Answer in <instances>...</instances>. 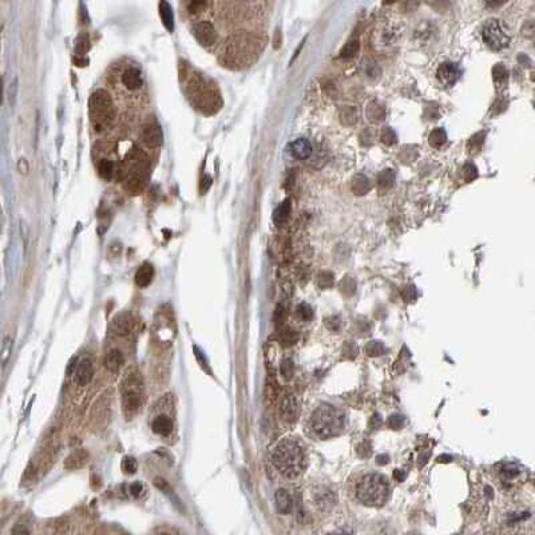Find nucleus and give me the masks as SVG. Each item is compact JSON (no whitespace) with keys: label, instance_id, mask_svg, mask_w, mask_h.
<instances>
[{"label":"nucleus","instance_id":"nucleus-1","mask_svg":"<svg viewBox=\"0 0 535 535\" xmlns=\"http://www.w3.org/2000/svg\"><path fill=\"white\" fill-rule=\"evenodd\" d=\"M274 467L286 478L299 476L306 467V456L301 444L294 439H283L272 452Z\"/></svg>","mask_w":535,"mask_h":535},{"label":"nucleus","instance_id":"nucleus-2","mask_svg":"<svg viewBox=\"0 0 535 535\" xmlns=\"http://www.w3.org/2000/svg\"><path fill=\"white\" fill-rule=\"evenodd\" d=\"M344 412L335 406L322 403L316 408L310 419V426L317 438L329 439L341 432L344 428Z\"/></svg>","mask_w":535,"mask_h":535},{"label":"nucleus","instance_id":"nucleus-3","mask_svg":"<svg viewBox=\"0 0 535 535\" xmlns=\"http://www.w3.org/2000/svg\"><path fill=\"white\" fill-rule=\"evenodd\" d=\"M356 497L365 506H383L390 498V484L387 478L377 472L364 475L356 484Z\"/></svg>","mask_w":535,"mask_h":535},{"label":"nucleus","instance_id":"nucleus-4","mask_svg":"<svg viewBox=\"0 0 535 535\" xmlns=\"http://www.w3.org/2000/svg\"><path fill=\"white\" fill-rule=\"evenodd\" d=\"M91 122L98 131H103L110 127L114 121V103L105 90H96L89 102Z\"/></svg>","mask_w":535,"mask_h":535},{"label":"nucleus","instance_id":"nucleus-5","mask_svg":"<svg viewBox=\"0 0 535 535\" xmlns=\"http://www.w3.org/2000/svg\"><path fill=\"white\" fill-rule=\"evenodd\" d=\"M149 167L150 160L143 151L134 149L130 154H127L123 169V174L126 176L127 182L126 187L134 192L141 190L144 185V178L147 176Z\"/></svg>","mask_w":535,"mask_h":535},{"label":"nucleus","instance_id":"nucleus-6","mask_svg":"<svg viewBox=\"0 0 535 535\" xmlns=\"http://www.w3.org/2000/svg\"><path fill=\"white\" fill-rule=\"evenodd\" d=\"M143 395V387L138 374L126 377L122 387V406L126 416H131L138 411Z\"/></svg>","mask_w":535,"mask_h":535},{"label":"nucleus","instance_id":"nucleus-7","mask_svg":"<svg viewBox=\"0 0 535 535\" xmlns=\"http://www.w3.org/2000/svg\"><path fill=\"white\" fill-rule=\"evenodd\" d=\"M483 40L492 50H502L507 47L511 40L508 27L500 20H488L482 30Z\"/></svg>","mask_w":535,"mask_h":535},{"label":"nucleus","instance_id":"nucleus-8","mask_svg":"<svg viewBox=\"0 0 535 535\" xmlns=\"http://www.w3.org/2000/svg\"><path fill=\"white\" fill-rule=\"evenodd\" d=\"M142 141L144 142L146 146L149 147H160L162 144V130H160V126L158 123L155 122H147L142 127Z\"/></svg>","mask_w":535,"mask_h":535},{"label":"nucleus","instance_id":"nucleus-9","mask_svg":"<svg viewBox=\"0 0 535 535\" xmlns=\"http://www.w3.org/2000/svg\"><path fill=\"white\" fill-rule=\"evenodd\" d=\"M193 32H194L196 39L202 46H212L215 42V39H217L215 30L212 26V23H209V21H199V23H197L194 26V28H193Z\"/></svg>","mask_w":535,"mask_h":535},{"label":"nucleus","instance_id":"nucleus-10","mask_svg":"<svg viewBox=\"0 0 535 535\" xmlns=\"http://www.w3.org/2000/svg\"><path fill=\"white\" fill-rule=\"evenodd\" d=\"M460 70L452 62H444L439 66L438 69V79L443 83L444 86H452L459 79Z\"/></svg>","mask_w":535,"mask_h":535},{"label":"nucleus","instance_id":"nucleus-11","mask_svg":"<svg viewBox=\"0 0 535 535\" xmlns=\"http://www.w3.org/2000/svg\"><path fill=\"white\" fill-rule=\"evenodd\" d=\"M92 377H94V367H92V363H91L89 358L80 360L78 365H76V371H75V381L79 385H82V387H85V385L90 383Z\"/></svg>","mask_w":535,"mask_h":535},{"label":"nucleus","instance_id":"nucleus-12","mask_svg":"<svg viewBox=\"0 0 535 535\" xmlns=\"http://www.w3.org/2000/svg\"><path fill=\"white\" fill-rule=\"evenodd\" d=\"M142 74L141 71L137 67H130L127 69L122 75V83L123 86L130 91L138 90L139 87L142 86Z\"/></svg>","mask_w":535,"mask_h":535},{"label":"nucleus","instance_id":"nucleus-13","mask_svg":"<svg viewBox=\"0 0 535 535\" xmlns=\"http://www.w3.org/2000/svg\"><path fill=\"white\" fill-rule=\"evenodd\" d=\"M280 411L283 415L284 420L286 422H294L297 417V401L293 395H285L281 400Z\"/></svg>","mask_w":535,"mask_h":535},{"label":"nucleus","instance_id":"nucleus-14","mask_svg":"<svg viewBox=\"0 0 535 535\" xmlns=\"http://www.w3.org/2000/svg\"><path fill=\"white\" fill-rule=\"evenodd\" d=\"M290 153L297 160H306L312 154V143L306 138H297L290 143Z\"/></svg>","mask_w":535,"mask_h":535},{"label":"nucleus","instance_id":"nucleus-15","mask_svg":"<svg viewBox=\"0 0 535 535\" xmlns=\"http://www.w3.org/2000/svg\"><path fill=\"white\" fill-rule=\"evenodd\" d=\"M131 328H133V317L128 313H121L112 321V331L115 332L118 336L128 335Z\"/></svg>","mask_w":535,"mask_h":535},{"label":"nucleus","instance_id":"nucleus-16","mask_svg":"<svg viewBox=\"0 0 535 535\" xmlns=\"http://www.w3.org/2000/svg\"><path fill=\"white\" fill-rule=\"evenodd\" d=\"M336 502V497L329 488L321 487L315 492V503L321 510H329Z\"/></svg>","mask_w":535,"mask_h":535},{"label":"nucleus","instance_id":"nucleus-17","mask_svg":"<svg viewBox=\"0 0 535 535\" xmlns=\"http://www.w3.org/2000/svg\"><path fill=\"white\" fill-rule=\"evenodd\" d=\"M153 277H154V268L149 262H144L135 273V283L141 288H146L150 285Z\"/></svg>","mask_w":535,"mask_h":535},{"label":"nucleus","instance_id":"nucleus-18","mask_svg":"<svg viewBox=\"0 0 535 535\" xmlns=\"http://www.w3.org/2000/svg\"><path fill=\"white\" fill-rule=\"evenodd\" d=\"M274 502H276V507H277V511L280 514H289L292 511V506H293V502H292V498L289 495V492L286 490H277L276 494H274Z\"/></svg>","mask_w":535,"mask_h":535},{"label":"nucleus","instance_id":"nucleus-19","mask_svg":"<svg viewBox=\"0 0 535 535\" xmlns=\"http://www.w3.org/2000/svg\"><path fill=\"white\" fill-rule=\"evenodd\" d=\"M151 429L154 431L157 435H160V436H167L170 435L171 431H173V422L169 416L166 415H160L157 416L151 423Z\"/></svg>","mask_w":535,"mask_h":535},{"label":"nucleus","instance_id":"nucleus-20","mask_svg":"<svg viewBox=\"0 0 535 535\" xmlns=\"http://www.w3.org/2000/svg\"><path fill=\"white\" fill-rule=\"evenodd\" d=\"M123 363H125V356L119 349H111L105 357V367L111 372L118 371L122 367Z\"/></svg>","mask_w":535,"mask_h":535},{"label":"nucleus","instance_id":"nucleus-21","mask_svg":"<svg viewBox=\"0 0 535 535\" xmlns=\"http://www.w3.org/2000/svg\"><path fill=\"white\" fill-rule=\"evenodd\" d=\"M86 462H87V454H86L83 449H78V451L72 452L66 459V462H64V468H67V470H76V468H80L82 465L85 464Z\"/></svg>","mask_w":535,"mask_h":535},{"label":"nucleus","instance_id":"nucleus-22","mask_svg":"<svg viewBox=\"0 0 535 535\" xmlns=\"http://www.w3.org/2000/svg\"><path fill=\"white\" fill-rule=\"evenodd\" d=\"M160 15L166 28L170 32L173 31L174 30V15H173V8L167 1L160 3Z\"/></svg>","mask_w":535,"mask_h":535},{"label":"nucleus","instance_id":"nucleus-23","mask_svg":"<svg viewBox=\"0 0 535 535\" xmlns=\"http://www.w3.org/2000/svg\"><path fill=\"white\" fill-rule=\"evenodd\" d=\"M289 213H290V201L285 199L281 205H278L276 210H274V213H273V221H274V224H285L289 218Z\"/></svg>","mask_w":535,"mask_h":535},{"label":"nucleus","instance_id":"nucleus-24","mask_svg":"<svg viewBox=\"0 0 535 535\" xmlns=\"http://www.w3.org/2000/svg\"><path fill=\"white\" fill-rule=\"evenodd\" d=\"M98 170H99V174H101L102 178H105L107 181H110L112 177H114V173H115L114 163L110 160H102L99 162V165H98Z\"/></svg>","mask_w":535,"mask_h":535},{"label":"nucleus","instance_id":"nucleus-25","mask_svg":"<svg viewBox=\"0 0 535 535\" xmlns=\"http://www.w3.org/2000/svg\"><path fill=\"white\" fill-rule=\"evenodd\" d=\"M428 141L433 147H440L447 142V134H446L443 128H435L432 133L429 134Z\"/></svg>","mask_w":535,"mask_h":535},{"label":"nucleus","instance_id":"nucleus-26","mask_svg":"<svg viewBox=\"0 0 535 535\" xmlns=\"http://www.w3.org/2000/svg\"><path fill=\"white\" fill-rule=\"evenodd\" d=\"M352 189L356 192V194H364L369 190V181L367 177L356 176L353 179Z\"/></svg>","mask_w":535,"mask_h":535},{"label":"nucleus","instance_id":"nucleus-27","mask_svg":"<svg viewBox=\"0 0 535 535\" xmlns=\"http://www.w3.org/2000/svg\"><path fill=\"white\" fill-rule=\"evenodd\" d=\"M297 339H299L297 333H296L294 331H292V329H285V331H283L281 333H280V341H281V344H283L284 347H290V345L296 344V342H297Z\"/></svg>","mask_w":535,"mask_h":535},{"label":"nucleus","instance_id":"nucleus-28","mask_svg":"<svg viewBox=\"0 0 535 535\" xmlns=\"http://www.w3.org/2000/svg\"><path fill=\"white\" fill-rule=\"evenodd\" d=\"M393 182H395V174H393V171L383 170L381 173H380V176H379L380 186L388 189V187H391L392 185H393Z\"/></svg>","mask_w":535,"mask_h":535},{"label":"nucleus","instance_id":"nucleus-29","mask_svg":"<svg viewBox=\"0 0 535 535\" xmlns=\"http://www.w3.org/2000/svg\"><path fill=\"white\" fill-rule=\"evenodd\" d=\"M280 372L283 374L284 379H292V376L294 374V364L290 358H285L281 365H280Z\"/></svg>","mask_w":535,"mask_h":535},{"label":"nucleus","instance_id":"nucleus-30","mask_svg":"<svg viewBox=\"0 0 535 535\" xmlns=\"http://www.w3.org/2000/svg\"><path fill=\"white\" fill-rule=\"evenodd\" d=\"M358 53V42L357 40H349L345 44V47L341 50L342 58H353Z\"/></svg>","mask_w":535,"mask_h":535},{"label":"nucleus","instance_id":"nucleus-31","mask_svg":"<svg viewBox=\"0 0 535 535\" xmlns=\"http://www.w3.org/2000/svg\"><path fill=\"white\" fill-rule=\"evenodd\" d=\"M137 467H138V464H137V460L134 459L133 456H126V458L123 459L122 468L126 474H135Z\"/></svg>","mask_w":535,"mask_h":535},{"label":"nucleus","instance_id":"nucleus-32","mask_svg":"<svg viewBox=\"0 0 535 535\" xmlns=\"http://www.w3.org/2000/svg\"><path fill=\"white\" fill-rule=\"evenodd\" d=\"M367 353L369 356H379L384 353V345L380 341H371L367 345Z\"/></svg>","mask_w":535,"mask_h":535},{"label":"nucleus","instance_id":"nucleus-33","mask_svg":"<svg viewBox=\"0 0 535 535\" xmlns=\"http://www.w3.org/2000/svg\"><path fill=\"white\" fill-rule=\"evenodd\" d=\"M1 352H3V357H1V360H3V367H5L7 361H8V358L11 356V352H12V340H11L10 336H5L4 342H3V351Z\"/></svg>","mask_w":535,"mask_h":535},{"label":"nucleus","instance_id":"nucleus-34","mask_svg":"<svg viewBox=\"0 0 535 535\" xmlns=\"http://www.w3.org/2000/svg\"><path fill=\"white\" fill-rule=\"evenodd\" d=\"M297 315H299L303 320L308 321L309 319H312L313 312H312V308H310L309 305L303 303V304H300L299 306H297Z\"/></svg>","mask_w":535,"mask_h":535},{"label":"nucleus","instance_id":"nucleus-35","mask_svg":"<svg viewBox=\"0 0 535 535\" xmlns=\"http://www.w3.org/2000/svg\"><path fill=\"white\" fill-rule=\"evenodd\" d=\"M381 139L385 144H393L397 141V137H396L395 131L392 128H385L383 134H381Z\"/></svg>","mask_w":535,"mask_h":535},{"label":"nucleus","instance_id":"nucleus-36","mask_svg":"<svg viewBox=\"0 0 535 535\" xmlns=\"http://www.w3.org/2000/svg\"><path fill=\"white\" fill-rule=\"evenodd\" d=\"M128 491H130V494H131L134 498H139L142 494H143L144 488L143 486H142V483L135 482V483H133V484H130V486H128Z\"/></svg>","mask_w":535,"mask_h":535},{"label":"nucleus","instance_id":"nucleus-37","mask_svg":"<svg viewBox=\"0 0 535 535\" xmlns=\"http://www.w3.org/2000/svg\"><path fill=\"white\" fill-rule=\"evenodd\" d=\"M332 281H333V276L331 273H321L320 280H319V284H320L321 288H328L331 286Z\"/></svg>","mask_w":535,"mask_h":535},{"label":"nucleus","instance_id":"nucleus-38","mask_svg":"<svg viewBox=\"0 0 535 535\" xmlns=\"http://www.w3.org/2000/svg\"><path fill=\"white\" fill-rule=\"evenodd\" d=\"M492 75H494V79L495 80L503 79V78H506L507 71H506V69H504V66H502V64H498V66H495L494 70H492Z\"/></svg>","mask_w":535,"mask_h":535},{"label":"nucleus","instance_id":"nucleus-39","mask_svg":"<svg viewBox=\"0 0 535 535\" xmlns=\"http://www.w3.org/2000/svg\"><path fill=\"white\" fill-rule=\"evenodd\" d=\"M154 484L158 490L163 491L165 494H169V492H170V486H169V483H167L165 479H162V478H155Z\"/></svg>","mask_w":535,"mask_h":535},{"label":"nucleus","instance_id":"nucleus-40","mask_svg":"<svg viewBox=\"0 0 535 535\" xmlns=\"http://www.w3.org/2000/svg\"><path fill=\"white\" fill-rule=\"evenodd\" d=\"M325 324L332 331H337L340 328V325H341V321H340L339 317H329V319L325 320Z\"/></svg>","mask_w":535,"mask_h":535},{"label":"nucleus","instance_id":"nucleus-41","mask_svg":"<svg viewBox=\"0 0 535 535\" xmlns=\"http://www.w3.org/2000/svg\"><path fill=\"white\" fill-rule=\"evenodd\" d=\"M464 173H465V179L467 181H471L476 177V169L474 167V165H465L464 166Z\"/></svg>","mask_w":535,"mask_h":535},{"label":"nucleus","instance_id":"nucleus-42","mask_svg":"<svg viewBox=\"0 0 535 535\" xmlns=\"http://www.w3.org/2000/svg\"><path fill=\"white\" fill-rule=\"evenodd\" d=\"M284 317H285V309H284V306L281 304L277 305L276 313H274V320H276V322H283Z\"/></svg>","mask_w":535,"mask_h":535},{"label":"nucleus","instance_id":"nucleus-43","mask_svg":"<svg viewBox=\"0 0 535 535\" xmlns=\"http://www.w3.org/2000/svg\"><path fill=\"white\" fill-rule=\"evenodd\" d=\"M85 43H89V40L86 39V36L79 37L78 44H76V48H78V51H79L80 54H85L86 51L89 50V44H85Z\"/></svg>","mask_w":535,"mask_h":535},{"label":"nucleus","instance_id":"nucleus-44","mask_svg":"<svg viewBox=\"0 0 535 535\" xmlns=\"http://www.w3.org/2000/svg\"><path fill=\"white\" fill-rule=\"evenodd\" d=\"M206 5V3H202V1H193V3H189V11L190 12H198V11H201Z\"/></svg>","mask_w":535,"mask_h":535},{"label":"nucleus","instance_id":"nucleus-45","mask_svg":"<svg viewBox=\"0 0 535 535\" xmlns=\"http://www.w3.org/2000/svg\"><path fill=\"white\" fill-rule=\"evenodd\" d=\"M390 426L392 428H400L403 426V417L401 416H391Z\"/></svg>","mask_w":535,"mask_h":535},{"label":"nucleus","instance_id":"nucleus-46","mask_svg":"<svg viewBox=\"0 0 535 535\" xmlns=\"http://www.w3.org/2000/svg\"><path fill=\"white\" fill-rule=\"evenodd\" d=\"M78 364H76V357H72L71 360H70V363H69V368H67V374H72V372H75V367H76Z\"/></svg>","mask_w":535,"mask_h":535}]
</instances>
